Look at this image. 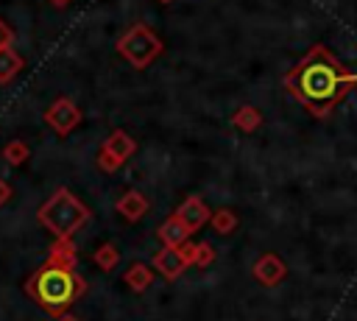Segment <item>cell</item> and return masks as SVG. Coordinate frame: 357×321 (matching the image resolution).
<instances>
[{
    "mask_svg": "<svg viewBox=\"0 0 357 321\" xmlns=\"http://www.w3.org/2000/svg\"><path fill=\"white\" fill-rule=\"evenodd\" d=\"M231 123H234V128L251 134V131H257V128L262 126V112H259L257 106H240V109L234 112Z\"/></svg>",
    "mask_w": 357,
    "mask_h": 321,
    "instance_id": "cell-14",
    "label": "cell"
},
{
    "mask_svg": "<svg viewBox=\"0 0 357 321\" xmlns=\"http://www.w3.org/2000/svg\"><path fill=\"white\" fill-rule=\"evenodd\" d=\"M215 257H218V251H215V246H212V243H206V240L195 243V251H192V265L206 268V265H212V262H215Z\"/></svg>",
    "mask_w": 357,
    "mask_h": 321,
    "instance_id": "cell-17",
    "label": "cell"
},
{
    "mask_svg": "<svg viewBox=\"0 0 357 321\" xmlns=\"http://www.w3.org/2000/svg\"><path fill=\"white\" fill-rule=\"evenodd\" d=\"M92 218L89 207L73 195L67 187H59L39 209H36V221L59 240V237H73L86 221Z\"/></svg>",
    "mask_w": 357,
    "mask_h": 321,
    "instance_id": "cell-3",
    "label": "cell"
},
{
    "mask_svg": "<svg viewBox=\"0 0 357 321\" xmlns=\"http://www.w3.org/2000/svg\"><path fill=\"white\" fill-rule=\"evenodd\" d=\"M75 243L73 237H59L50 246L47 260L28 276L25 293L50 315H64L73 301H78L86 290L84 276L75 271Z\"/></svg>",
    "mask_w": 357,
    "mask_h": 321,
    "instance_id": "cell-2",
    "label": "cell"
},
{
    "mask_svg": "<svg viewBox=\"0 0 357 321\" xmlns=\"http://www.w3.org/2000/svg\"><path fill=\"white\" fill-rule=\"evenodd\" d=\"M178 221H181V226L192 234V232H198L201 226H206L209 223V215H212V209L206 207V201L201 198V195H187L181 204H178V209L173 212Z\"/></svg>",
    "mask_w": 357,
    "mask_h": 321,
    "instance_id": "cell-7",
    "label": "cell"
},
{
    "mask_svg": "<svg viewBox=\"0 0 357 321\" xmlns=\"http://www.w3.org/2000/svg\"><path fill=\"white\" fill-rule=\"evenodd\" d=\"M11 45H14V28L0 20V50L3 47H11Z\"/></svg>",
    "mask_w": 357,
    "mask_h": 321,
    "instance_id": "cell-19",
    "label": "cell"
},
{
    "mask_svg": "<svg viewBox=\"0 0 357 321\" xmlns=\"http://www.w3.org/2000/svg\"><path fill=\"white\" fill-rule=\"evenodd\" d=\"M28 145L25 142H20V140H14V142H8L6 148H3V159L8 162V165H22L25 159H28Z\"/></svg>",
    "mask_w": 357,
    "mask_h": 321,
    "instance_id": "cell-18",
    "label": "cell"
},
{
    "mask_svg": "<svg viewBox=\"0 0 357 321\" xmlns=\"http://www.w3.org/2000/svg\"><path fill=\"white\" fill-rule=\"evenodd\" d=\"M45 123H47L56 134L67 137V134L81 123V109H78L70 98H56V100L45 109Z\"/></svg>",
    "mask_w": 357,
    "mask_h": 321,
    "instance_id": "cell-6",
    "label": "cell"
},
{
    "mask_svg": "<svg viewBox=\"0 0 357 321\" xmlns=\"http://www.w3.org/2000/svg\"><path fill=\"white\" fill-rule=\"evenodd\" d=\"M25 67V59L11 50V47H3L0 50V84H11L17 78V73H22Z\"/></svg>",
    "mask_w": 357,
    "mask_h": 321,
    "instance_id": "cell-13",
    "label": "cell"
},
{
    "mask_svg": "<svg viewBox=\"0 0 357 321\" xmlns=\"http://www.w3.org/2000/svg\"><path fill=\"white\" fill-rule=\"evenodd\" d=\"M92 260H95V265H98L100 271H114L117 262H120V251H117L114 243H100V246L92 251Z\"/></svg>",
    "mask_w": 357,
    "mask_h": 321,
    "instance_id": "cell-15",
    "label": "cell"
},
{
    "mask_svg": "<svg viewBox=\"0 0 357 321\" xmlns=\"http://www.w3.org/2000/svg\"><path fill=\"white\" fill-rule=\"evenodd\" d=\"M156 234H159L162 246H173V248H178L184 240H190V232L181 226V221H178L176 215L165 218V221H162V226L156 229Z\"/></svg>",
    "mask_w": 357,
    "mask_h": 321,
    "instance_id": "cell-11",
    "label": "cell"
},
{
    "mask_svg": "<svg viewBox=\"0 0 357 321\" xmlns=\"http://www.w3.org/2000/svg\"><path fill=\"white\" fill-rule=\"evenodd\" d=\"M50 3H53V6H67L70 0H50Z\"/></svg>",
    "mask_w": 357,
    "mask_h": 321,
    "instance_id": "cell-22",
    "label": "cell"
},
{
    "mask_svg": "<svg viewBox=\"0 0 357 321\" xmlns=\"http://www.w3.org/2000/svg\"><path fill=\"white\" fill-rule=\"evenodd\" d=\"M153 268H156L167 282H173V279H178L190 265H187V260L181 257L178 248H173V246H162V248L153 254Z\"/></svg>",
    "mask_w": 357,
    "mask_h": 321,
    "instance_id": "cell-9",
    "label": "cell"
},
{
    "mask_svg": "<svg viewBox=\"0 0 357 321\" xmlns=\"http://www.w3.org/2000/svg\"><path fill=\"white\" fill-rule=\"evenodd\" d=\"M123 282H126L134 293H142V290H148V285L153 282V271H151L145 262H131V265L126 268V274H123Z\"/></svg>",
    "mask_w": 357,
    "mask_h": 321,
    "instance_id": "cell-12",
    "label": "cell"
},
{
    "mask_svg": "<svg viewBox=\"0 0 357 321\" xmlns=\"http://www.w3.org/2000/svg\"><path fill=\"white\" fill-rule=\"evenodd\" d=\"M56 321H78V318H73V315L64 313V315H56Z\"/></svg>",
    "mask_w": 357,
    "mask_h": 321,
    "instance_id": "cell-21",
    "label": "cell"
},
{
    "mask_svg": "<svg viewBox=\"0 0 357 321\" xmlns=\"http://www.w3.org/2000/svg\"><path fill=\"white\" fill-rule=\"evenodd\" d=\"M148 209H151V204H148V198L139 193V190H126L120 198H117V212L126 218V221H139V218H145L148 215Z\"/></svg>",
    "mask_w": 357,
    "mask_h": 321,
    "instance_id": "cell-10",
    "label": "cell"
},
{
    "mask_svg": "<svg viewBox=\"0 0 357 321\" xmlns=\"http://www.w3.org/2000/svg\"><path fill=\"white\" fill-rule=\"evenodd\" d=\"M11 195H14L11 184H8L6 179H0V207H3V204H8V201H11Z\"/></svg>",
    "mask_w": 357,
    "mask_h": 321,
    "instance_id": "cell-20",
    "label": "cell"
},
{
    "mask_svg": "<svg viewBox=\"0 0 357 321\" xmlns=\"http://www.w3.org/2000/svg\"><path fill=\"white\" fill-rule=\"evenodd\" d=\"M351 87H357V73L346 70L324 45H312L307 56L284 75V89L312 117H326Z\"/></svg>",
    "mask_w": 357,
    "mask_h": 321,
    "instance_id": "cell-1",
    "label": "cell"
},
{
    "mask_svg": "<svg viewBox=\"0 0 357 321\" xmlns=\"http://www.w3.org/2000/svg\"><path fill=\"white\" fill-rule=\"evenodd\" d=\"M251 274H254V279L259 282V285H265V288H276L284 276H287V265L282 262V257L279 254H262V257H257V262L251 265Z\"/></svg>",
    "mask_w": 357,
    "mask_h": 321,
    "instance_id": "cell-8",
    "label": "cell"
},
{
    "mask_svg": "<svg viewBox=\"0 0 357 321\" xmlns=\"http://www.w3.org/2000/svg\"><path fill=\"white\" fill-rule=\"evenodd\" d=\"M159 3H170V0H159Z\"/></svg>",
    "mask_w": 357,
    "mask_h": 321,
    "instance_id": "cell-23",
    "label": "cell"
},
{
    "mask_svg": "<svg viewBox=\"0 0 357 321\" xmlns=\"http://www.w3.org/2000/svg\"><path fill=\"white\" fill-rule=\"evenodd\" d=\"M134 151H137L134 137H131L128 131H123V128H114V131L103 140V145H100L95 162H98V167H100L103 173H114V170H120V165H123L128 156H134Z\"/></svg>",
    "mask_w": 357,
    "mask_h": 321,
    "instance_id": "cell-5",
    "label": "cell"
},
{
    "mask_svg": "<svg viewBox=\"0 0 357 321\" xmlns=\"http://www.w3.org/2000/svg\"><path fill=\"white\" fill-rule=\"evenodd\" d=\"M209 223L218 234H231L237 229V215L231 209H218V212L209 215Z\"/></svg>",
    "mask_w": 357,
    "mask_h": 321,
    "instance_id": "cell-16",
    "label": "cell"
},
{
    "mask_svg": "<svg viewBox=\"0 0 357 321\" xmlns=\"http://www.w3.org/2000/svg\"><path fill=\"white\" fill-rule=\"evenodd\" d=\"M162 39L148 28V25H131L120 39H117V53L137 70H145L153 64L162 53Z\"/></svg>",
    "mask_w": 357,
    "mask_h": 321,
    "instance_id": "cell-4",
    "label": "cell"
}]
</instances>
